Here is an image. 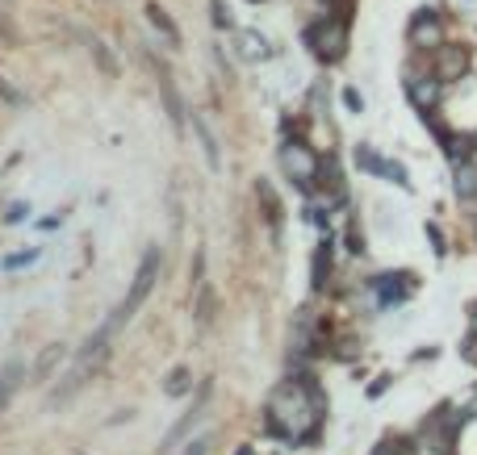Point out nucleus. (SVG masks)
<instances>
[{"mask_svg":"<svg viewBox=\"0 0 477 455\" xmlns=\"http://www.w3.org/2000/svg\"><path fill=\"white\" fill-rule=\"evenodd\" d=\"M469 67H473V55H469L465 47H456V42H444V47L436 50V63H431V72L440 75L444 84H461Z\"/></svg>","mask_w":477,"mask_h":455,"instance_id":"39448f33","label":"nucleus"},{"mask_svg":"<svg viewBox=\"0 0 477 455\" xmlns=\"http://www.w3.org/2000/svg\"><path fill=\"white\" fill-rule=\"evenodd\" d=\"M310 47H314V55L318 59H327V63H335V59H343V50H348V17H322V22L310 30Z\"/></svg>","mask_w":477,"mask_h":455,"instance_id":"f03ea898","label":"nucleus"},{"mask_svg":"<svg viewBox=\"0 0 477 455\" xmlns=\"http://www.w3.org/2000/svg\"><path fill=\"white\" fill-rule=\"evenodd\" d=\"M406 38H411V47L415 50H428V55H436V50L444 47V22L436 9H419L415 17H411V30H406Z\"/></svg>","mask_w":477,"mask_h":455,"instance_id":"7ed1b4c3","label":"nucleus"},{"mask_svg":"<svg viewBox=\"0 0 477 455\" xmlns=\"http://www.w3.org/2000/svg\"><path fill=\"white\" fill-rule=\"evenodd\" d=\"M184 455H209V439H197V443H189V451Z\"/></svg>","mask_w":477,"mask_h":455,"instance_id":"412c9836","label":"nucleus"},{"mask_svg":"<svg viewBox=\"0 0 477 455\" xmlns=\"http://www.w3.org/2000/svg\"><path fill=\"white\" fill-rule=\"evenodd\" d=\"M356 163H360L365 171H373V176H390L393 184H406V168H402V163H390V159L373 155L368 146H356Z\"/></svg>","mask_w":477,"mask_h":455,"instance_id":"0eeeda50","label":"nucleus"},{"mask_svg":"<svg viewBox=\"0 0 477 455\" xmlns=\"http://www.w3.org/2000/svg\"><path fill=\"white\" fill-rule=\"evenodd\" d=\"M193 130H197V138H201V151H206V163L214 171L222 168V159H218V143H214V134H209V126H206V118L201 113H193Z\"/></svg>","mask_w":477,"mask_h":455,"instance_id":"f8f14e48","label":"nucleus"},{"mask_svg":"<svg viewBox=\"0 0 477 455\" xmlns=\"http://www.w3.org/2000/svg\"><path fill=\"white\" fill-rule=\"evenodd\" d=\"M377 455H398V443H381Z\"/></svg>","mask_w":477,"mask_h":455,"instance_id":"b1692460","label":"nucleus"},{"mask_svg":"<svg viewBox=\"0 0 477 455\" xmlns=\"http://www.w3.org/2000/svg\"><path fill=\"white\" fill-rule=\"evenodd\" d=\"M473 330H477V310H473Z\"/></svg>","mask_w":477,"mask_h":455,"instance_id":"393cba45","label":"nucleus"},{"mask_svg":"<svg viewBox=\"0 0 477 455\" xmlns=\"http://www.w3.org/2000/svg\"><path fill=\"white\" fill-rule=\"evenodd\" d=\"M256 197H264V205H269V222H281V201H277V192H272V184L260 180L256 184Z\"/></svg>","mask_w":477,"mask_h":455,"instance_id":"a211bd4d","label":"nucleus"},{"mask_svg":"<svg viewBox=\"0 0 477 455\" xmlns=\"http://www.w3.org/2000/svg\"><path fill=\"white\" fill-rule=\"evenodd\" d=\"M343 101H348V109H360V105H365V101H360V92H356V88H348V92H343Z\"/></svg>","mask_w":477,"mask_h":455,"instance_id":"4be33fe9","label":"nucleus"},{"mask_svg":"<svg viewBox=\"0 0 477 455\" xmlns=\"http://www.w3.org/2000/svg\"><path fill=\"white\" fill-rule=\"evenodd\" d=\"M373 288H377L381 305H393V301H402L406 293H411V276H377Z\"/></svg>","mask_w":477,"mask_h":455,"instance_id":"1a4fd4ad","label":"nucleus"},{"mask_svg":"<svg viewBox=\"0 0 477 455\" xmlns=\"http://www.w3.org/2000/svg\"><path fill=\"white\" fill-rule=\"evenodd\" d=\"M159 92H163V105H168V118L181 126L184 121V105H181V92H176V84H172L168 67H159Z\"/></svg>","mask_w":477,"mask_h":455,"instance_id":"9b49d317","label":"nucleus"},{"mask_svg":"<svg viewBox=\"0 0 477 455\" xmlns=\"http://www.w3.org/2000/svg\"><path fill=\"white\" fill-rule=\"evenodd\" d=\"M22 376H25V363L22 360H9L0 368V409L9 406V397L22 389Z\"/></svg>","mask_w":477,"mask_h":455,"instance_id":"9d476101","label":"nucleus"},{"mask_svg":"<svg viewBox=\"0 0 477 455\" xmlns=\"http://www.w3.org/2000/svg\"><path fill=\"white\" fill-rule=\"evenodd\" d=\"M264 422L285 443H310L318 426H322V397H318V389L310 381H289L269 397Z\"/></svg>","mask_w":477,"mask_h":455,"instance_id":"f257e3e1","label":"nucleus"},{"mask_svg":"<svg viewBox=\"0 0 477 455\" xmlns=\"http://www.w3.org/2000/svg\"><path fill=\"white\" fill-rule=\"evenodd\" d=\"M327 276H331V239L318 242V255H314V288L327 284Z\"/></svg>","mask_w":477,"mask_h":455,"instance_id":"dca6fc26","label":"nucleus"},{"mask_svg":"<svg viewBox=\"0 0 477 455\" xmlns=\"http://www.w3.org/2000/svg\"><path fill=\"white\" fill-rule=\"evenodd\" d=\"M281 163L285 171L297 180V188H314L318 184V159L306 143H285L281 146Z\"/></svg>","mask_w":477,"mask_h":455,"instance_id":"20e7f679","label":"nucleus"},{"mask_svg":"<svg viewBox=\"0 0 477 455\" xmlns=\"http://www.w3.org/2000/svg\"><path fill=\"white\" fill-rule=\"evenodd\" d=\"M456 197H461V201H473L477 197V168L465 163V159L456 163Z\"/></svg>","mask_w":477,"mask_h":455,"instance_id":"ddd939ff","label":"nucleus"},{"mask_svg":"<svg viewBox=\"0 0 477 455\" xmlns=\"http://www.w3.org/2000/svg\"><path fill=\"white\" fill-rule=\"evenodd\" d=\"M147 13H151V25H155L159 34H163V38H168V42H172V47H176V42H181V30L172 25V17H168V13L159 9V4H151Z\"/></svg>","mask_w":477,"mask_h":455,"instance_id":"2eb2a0df","label":"nucleus"},{"mask_svg":"<svg viewBox=\"0 0 477 455\" xmlns=\"http://www.w3.org/2000/svg\"><path fill=\"white\" fill-rule=\"evenodd\" d=\"M55 360H63V351H59V347H47V355H42V360H38V368H34L38 381H47L50 368H55Z\"/></svg>","mask_w":477,"mask_h":455,"instance_id":"6ab92c4d","label":"nucleus"},{"mask_svg":"<svg viewBox=\"0 0 477 455\" xmlns=\"http://www.w3.org/2000/svg\"><path fill=\"white\" fill-rule=\"evenodd\" d=\"M206 401H209V384H201V397H197V406H193V409H189V414H184V418H181V422H176V426H172V434H168V439H163V447H159V451H172V447L181 443L184 434L193 431V422H197V418H201V406H206Z\"/></svg>","mask_w":477,"mask_h":455,"instance_id":"6e6552de","label":"nucleus"},{"mask_svg":"<svg viewBox=\"0 0 477 455\" xmlns=\"http://www.w3.org/2000/svg\"><path fill=\"white\" fill-rule=\"evenodd\" d=\"M239 55H243V59H269V42H264V38L256 34V30H243V34H239Z\"/></svg>","mask_w":477,"mask_h":455,"instance_id":"4468645a","label":"nucleus"},{"mask_svg":"<svg viewBox=\"0 0 477 455\" xmlns=\"http://www.w3.org/2000/svg\"><path fill=\"white\" fill-rule=\"evenodd\" d=\"M406 96H411V105H415L419 113H431V109L444 101V80L436 72H431V75L411 72V75H406Z\"/></svg>","mask_w":477,"mask_h":455,"instance_id":"423d86ee","label":"nucleus"},{"mask_svg":"<svg viewBox=\"0 0 477 455\" xmlns=\"http://www.w3.org/2000/svg\"><path fill=\"white\" fill-rule=\"evenodd\" d=\"M34 259H38V251H22V255H13V259H4V267L13 272V267H25V264H34Z\"/></svg>","mask_w":477,"mask_h":455,"instance_id":"aec40b11","label":"nucleus"},{"mask_svg":"<svg viewBox=\"0 0 477 455\" xmlns=\"http://www.w3.org/2000/svg\"><path fill=\"white\" fill-rule=\"evenodd\" d=\"M163 389H168V397H184V393H189V389H193V376H189V368H176V372H172Z\"/></svg>","mask_w":477,"mask_h":455,"instance_id":"f3484780","label":"nucleus"},{"mask_svg":"<svg viewBox=\"0 0 477 455\" xmlns=\"http://www.w3.org/2000/svg\"><path fill=\"white\" fill-rule=\"evenodd\" d=\"M25 214H30V205H13V209H9V222H22Z\"/></svg>","mask_w":477,"mask_h":455,"instance_id":"5701e85b","label":"nucleus"}]
</instances>
